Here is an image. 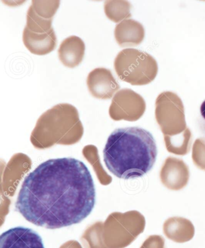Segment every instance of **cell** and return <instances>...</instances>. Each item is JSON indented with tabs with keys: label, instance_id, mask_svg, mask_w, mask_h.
<instances>
[{
	"label": "cell",
	"instance_id": "cell-1",
	"mask_svg": "<svg viewBox=\"0 0 205 248\" xmlns=\"http://www.w3.org/2000/svg\"><path fill=\"white\" fill-rule=\"evenodd\" d=\"M96 190L86 165L74 158L39 165L24 178L16 209L27 221L49 230L79 224L95 207Z\"/></svg>",
	"mask_w": 205,
	"mask_h": 248
},
{
	"label": "cell",
	"instance_id": "cell-2",
	"mask_svg": "<svg viewBox=\"0 0 205 248\" xmlns=\"http://www.w3.org/2000/svg\"><path fill=\"white\" fill-rule=\"evenodd\" d=\"M157 155L154 136L137 126L116 129L108 137L103 150L108 170L124 180L146 174L154 167Z\"/></svg>",
	"mask_w": 205,
	"mask_h": 248
},
{
	"label": "cell",
	"instance_id": "cell-3",
	"mask_svg": "<svg viewBox=\"0 0 205 248\" xmlns=\"http://www.w3.org/2000/svg\"><path fill=\"white\" fill-rule=\"evenodd\" d=\"M87 84L91 95L100 100H109L120 88L112 71L104 68L91 71L88 77Z\"/></svg>",
	"mask_w": 205,
	"mask_h": 248
},
{
	"label": "cell",
	"instance_id": "cell-4",
	"mask_svg": "<svg viewBox=\"0 0 205 248\" xmlns=\"http://www.w3.org/2000/svg\"><path fill=\"white\" fill-rule=\"evenodd\" d=\"M0 248H45L41 237L30 228H11L0 237Z\"/></svg>",
	"mask_w": 205,
	"mask_h": 248
},
{
	"label": "cell",
	"instance_id": "cell-5",
	"mask_svg": "<svg viewBox=\"0 0 205 248\" xmlns=\"http://www.w3.org/2000/svg\"><path fill=\"white\" fill-rule=\"evenodd\" d=\"M23 40L24 46L31 53L38 56L46 55L56 49L57 38L54 29L45 33L39 34L25 27Z\"/></svg>",
	"mask_w": 205,
	"mask_h": 248
},
{
	"label": "cell",
	"instance_id": "cell-6",
	"mask_svg": "<svg viewBox=\"0 0 205 248\" xmlns=\"http://www.w3.org/2000/svg\"><path fill=\"white\" fill-rule=\"evenodd\" d=\"M85 44L78 36H72L64 40L58 50L59 58L64 66L69 68L78 66L85 53Z\"/></svg>",
	"mask_w": 205,
	"mask_h": 248
},
{
	"label": "cell",
	"instance_id": "cell-7",
	"mask_svg": "<svg viewBox=\"0 0 205 248\" xmlns=\"http://www.w3.org/2000/svg\"><path fill=\"white\" fill-rule=\"evenodd\" d=\"M60 1H40L34 0L31 1L30 6L34 13L39 18L45 20H53L57 11L60 6Z\"/></svg>",
	"mask_w": 205,
	"mask_h": 248
},
{
	"label": "cell",
	"instance_id": "cell-8",
	"mask_svg": "<svg viewBox=\"0 0 205 248\" xmlns=\"http://www.w3.org/2000/svg\"><path fill=\"white\" fill-rule=\"evenodd\" d=\"M127 2L123 1H106L104 2V11L110 20L118 22L128 16Z\"/></svg>",
	"mask_w": 205,
	"mask_h": 248
},
{
	"label": "cell",
	"instance_id": "cell-9",
	"mask_svg": "<svg viewBox=\"0 0 205 248\" xmlns=\"http://www.w3.org/2000/svg\"><path fill=\"white\" fill-rule=\"evenodd\" d=\"M53 20H45L39 18L29 7L27 13L26 27L34 33L43 34L51 31Z\"/></svg>",
	"mask_w": 205,
	"mask_h": 248
},
{
	"label": "cell",
	"instance_id": "cell-10",
	"mask_svg": "<svg viewBox=\"0 0 205 248\" xmlns=\"http://www.w3.org/2000/svg\"><path fill=\"white\" fill-rule=\"evenodd\" d=\"M197 123L200 133L205 140V100L200 108V113L197 118Z\"/></svg>",
	"mask_w": 205,
	"mask_h": 248
}]
</instances>
